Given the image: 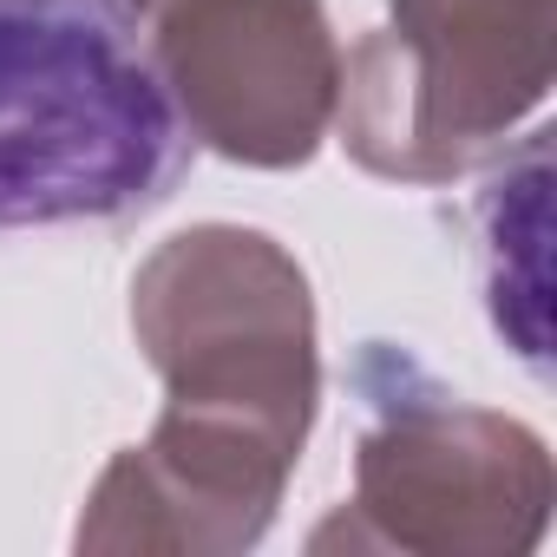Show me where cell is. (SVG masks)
<instances>
[{"instance_id": "cell-4", "label": "cell", "mask_w": 557, "mask_h": 557, "mask_svg": "<svg viewBox=\"0 0 557 557\" xmlns=\"http://www.w3.org/2000/svg\"><path fill=\"white\" fill-rule=\"evenodd\" d=\"M361 394L374 420L355 459V524L315 531V550L329 537L381 550H524L537 537L550 505L537 433L466 407L394 348L361 361Z\"/></svg>"}, {"instance_id": "cell-2", "label": "cell", "mask_w": 557, "mask_h": 557, "mask_svg": "<svg viewBox=\"0 0 557 557\" xmlns=\"http://www.w3.org/2000/svg\"><path fill=\"white\" fill-rule=\"evenodd\" d=\"M184 164L125 0H0V230L151 210Z\"/></svg>"}, {"instance_id": "cell-1", "label": "cell", "mask_w": 557, "mask_h": 557, "mask_svg": "<svg viewBox=\"0 0 557 557\" xmlns=\"http://www.w3.org/2000/svg\"><path fill=\"white\" fill-rule=\"evenodd\" d=\"M132 329L164 381V413L145 446L106 466L79 550L256 544L322 387L309 275L262 230L197 223L138 269Z\"/></svg>"}, {"instance_id": "cell-5", "label": "cell", "mask_w": 557, "mask_h": 557, "mask_svg": "<svg viewBox=\"0 0 557 557\" xmlns=\"http://www.w3.org/2000/svg\"><path fill=\"white\" fill-rule=\"evenodd\" d=\"M184 132L230 164H309L335 125L342 47L322 0H125Z\"/></svg>"}, {"instance_id": "cell-3", "label": "cell", "mask_w": 557, "mask_h": 557, "mask_svg": "<svg viewBox=\"0 0 557 557\" xmlns=\"http://www.w3.org/2000/svg\"><path fill=\"white\" fill-rule=\"evenodd\" d=\"M550 47L557 0H387L342 60V145L374 177H459L544 106Z\"/></svg>"}]
</instances>
